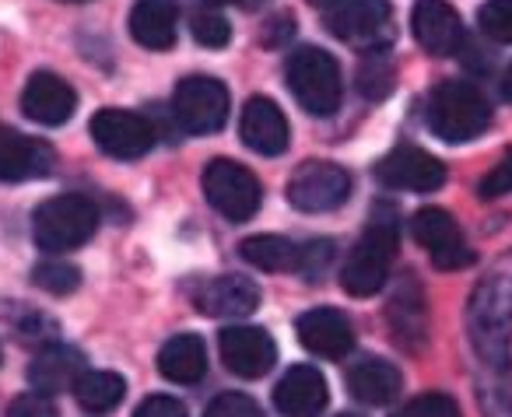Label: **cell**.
<instances>
[{"label":"cell","instance_id":"cell-2","mask_svg":"<svg viewBox=\"0 0 512 417\" xmlns=\"http://www.w3.org/2000/svg\"><path fill=\"white\" fill-rule=\"evenodd\" d=\"M397 242H400L397 214H393L386 204H379L369 221V228H365L362 239L351 246L348 260H344V270H341L344 291L355 298L376 295V291L386 284V277H390L393 256H397Z\"/></svg>","mask_w":512,"mask_h":417},{"label":"cell","instance_id":"cell-18","mask_svg":"<svg viewBox=\"0 0 512 417\" xmlns=\"http://www.w3.org/2000/svg\"><path fill=\"white\" fill-rule=\"evenodd\" d=\"M330 389L320 368L313 365H295L281 375L278 389H274V407L281 417H320L327 410Z\"/></svg>","mask_w":512,"mask_h":417},{"label":"cell","instance_id":"cell-4","mask_svg":"<svg viewBox=\"0 0 512 417\" xmlns=\"http://www.w3.org/2000/svg\"><path fill=\"white\" fill-rule=\"evenodd\" d=\"M491 109L470 81H442L428 102V127L439 141L463 144L488 130Z\"/></svg>","mask_w":512,"mask_h":417},{"label":"cell","instance_id":"cell-27","mask_svg":"<svg viewBox=\"0 0 512 417\" xmlns=\"http://www.w3.org/2000/svg\"><path fill=\"white\" fill-rule=\"evenodd\" d=\"M358 92H362L365 99H372V102L386 99V95L393 92V64H390V60L379 57V53L365 57L362 67H358Z\"/></svg>","mask_w":512,"mask_h":417},{"label":"cell","instance_id":"cell-29","mask_svg":"<svg viewBox=\"0 0 512 417\" xmlns=\"http://www.w3.org/2000/svg\"><path fill=\"white\" fill-rule=\"evenodd\" d=\"M477 25L488 39L495 43H512V0H488L481 11H477Z\"/></svg>","mask_w":512,"mask_h":417},{"label":"cell","instance_id":"cell-31","mask_svg":"<svg viewBox=\"0 0 512 417\" xmlns=\"http://www.w3.org/2000/svg\"><path fill=\"white\" fill-rule=\"evenodd\" d=\"M393 417H460V407H456V400L446 393H425V396H414V400Z\"/></svg>","mask_w":512,"mask_h":417},{"label":"cell","instance_id":"cell-15","mask_svg":"<svg viewBox=\"0 0 512 417\" xmlns=\"http://www.w3.org/2000/svg\"><path fill=\"white\" fill-rule=\"evenodd\" d=\"M239 134L242 144L256 155H281L292 141V127H288L285 113L274 99H264V95H256V99L246 102L242 109V120H239Z\"/></svg>","mask_w":512,"mask_h":417},{"label":"cell","instance_id":"cell-16","mask_svg":"<svg viewBox=\"0 0 512 417\" xmlns=\"http://www.w3.org/2000/svg\"><path fill=\"white\" fill-rule=\"evenodd\" d=\"M22 109L29 120L43 123V127H64L78 109V92L60 74L36 71L22 92Z\"/></svg>","mask_w":512,"mask_h":417},{"label":"cell","instance_id":"cell-1","mask_svg":"<svg viewBox=\"0 0 512 417\" xmlns=\"http://www.w3.org/2000/svg\"><path fill=\"white\" fill-rule=\"evenodd\" d=\"M470 340L474 351L488 365L505 368L509 361V337H512V260L495 267L470 298Z\"/></svg>","mask_w":512,"mask_h":417},{"label":"cell","instance_id":"cell-13","mask_svg":"<svg viewBox=\"0 0 512 417\" xmlns=\"http://www.w3.org/2000/svg\"><path fill=\"white\" fill-rule=\"evenodd\" d=\"M376 179L386 186V190H411V193H432L442 186L446 179V169L435 155L421 148H393L386 158H379L376 165Z\"/></svg>","mask_w":512,"mask_h":417},{"label":"cell","instance_id":"cell-24","mask_svg":"<svg viewBox=\"0 0 512 417\" xmlns=\"http://www.w3.org/2000/svg\"><path fill=\"white\" fill-rule=\"evenodd\" d=\"M158 372L179 386H193L207 375V347L197 333H176L158 351Z\"/></svg>","mask_w":512,"mask_h":417},{"label":"cell","instance_id":"cell-21","mask_svg":"<svg viewBox=\"0 0 512 417\" xmlns=\"http://www.w3.org/2000/svg\"><path fill=\"white\" fill-rule=\"evenodd\" d=\"M85 358H81L78 347H67V344H50L32 358L29 365V382H32V393L39 396H57L64 389H74L85 375Z\"/></svg>","mask_w":512,"mask_h":417},{"label":"cell","instance_id":"cell-22","mask_svg":"<svg viewBox=\"0 0 512 417\" xmlns=\"http://www.w3.org/2000/svg\"><path fill=\"white\" fill-rule=\"evenodd\" d=\"M179 32L176 0H137L130 11V36L144 50H172Z\"/></svg>","mask_w":512,"mask_h":417},{"label":"cell","instance_id":"cell-10","mask_svg":"<svg viewBox=\"0 0 512 417\" xmlns=\"http://www.w3.org/2000/svg\"><path fill=\"white\" fill-rule=\"evenodd\" d=\"M92 137L113 158H141L155 148V127L148 116L127 109H99L92 116Z\"/></svg>","mask_w":512,"mask_h":417},{"label":"cell","instance_id":"cell-20","mask_svg":"<svg viewBox=\"0 0 512 417\" xmlns=\"http://www.w3.org/2000/svg\"><path fill=\"white\" fill-rule=\"evenodd\" d=\"M295 333H299L302 347L320 358H344V354L355 347V330H351V319L337 309H309L299 316L295 323Z\"/></svg>","mask_w":512,"mask_h":417},{"label":"cell","instance_id":"cell-26","mask_svg":"<svg viewBox=\"0 0 512 417\" xmlns=\"http://www.w3.org/2000/svg\"><path fill=\"white\" fill-rule=\"evenodd\" d=\"M74 396H78L85 414H109L127 396V382L116 372H85L78 386H74Z\"/></svg>","mask_w":512,"mask_h":417},{"label":"cell","instance_id":"cell-39","mask_svg":"<svg viewBox=\"0 0 512 417\" xmlns=\"http://www.w3.org/2000/svg\"><path fill=\"white\" fill-rule=\"evenodd\" d=\"M207 4H228V0H207Z\"/></svg>","mask_w":512,"mask_h":417},{"label":"cell","instance_id":"cell-40","mask_svg":"<svg viewBox=\"0 0 512 417\" xmlns=\"http://www.w3.org/2000/svg\"><path fill=\"white\" fill-rule=\"evenodd\" d=\"M67 4H85V0H67Z\"/></svg>","mask_w":512,"mask_h":417},{"label":"cell","instance_id":"cell-25","mask_svg":"<svg viewBox=\"0 0 512 417\" xmlns=\"http://www.w3.org/2000/svg\"><path fill=\"white\" fill-rule=\"evenodd\" d=\"M242 260L253 263L260 270H299V246L285 235H249L246 242L239 246Z\"/></svg>","mask_w":512,"mask_h":417},{"label":"cell","instance_id":"cell-7","mask_svg":"<svg viewBox=\"0 0 512 417\" xmlns=\"http://www.w3.org/2000/svg\"><path fill=\"white\" fill-rule=\"evenodd\" d=\"M327 29L365 53H379L393 39L390 0H341L330 8Z\"/></svg>","mask_w":512,"mask_h":417},{"label":"cell","instance_id":"cell-28","mask_svg":"<svg viewBox=\"0 0 512 417\" xmlns=\"http://www.w3.org/2000/svg\"><path fill=\"white\" fill-rule=\"evenodd\" d=\"M32 281H36V288L50 291V295H71L81 284V270L64 260H46L32 270Z\"/></svg>","mask_w":512,"mask_h":417},{"label":"cell","instance_id":"cell-37","mask_svg":"<svg viewBox=\"0 0 512 417\" xmlns=\"http://www.w3.org/2000/svg\"><path fill=\"white\" fill-rule=\"evenodd\" d=\"M502 95L512 102V67H509V71H505V78H502Z\"/></svg>","mask_w":512,"mask_h":417},{"label":"cell","instance_id":"cell-6","mask_svg":"<svg viewBox=\"0 0 512 417\" xmlns=\"http://www.w3.org/2000/svg\"><path fill=\"white\" fill-rule=\"evenodd\" d=\"M204 197L221 218L228 221H249L260 211V179L246 169V165L232 162V158H214L204 169Z\"/></svg>","mask_w":512,"mask_h":417},{"label":"cell","instance_id":"cell-9","mask_svg":"<svg viewBox=\"0 0 512 417\" xmlns=\"http://www.w3.org/2000/svg\"><path fill=\"white\" fill-rule=\"evenodd\" d=\"M351 197V176L334 162H306L288 179V204L295 211L323 214Z\"/></svg>","mask_w":512,"mask_h":417},{"label":"cell","instance_id":"cell-14","mask_svg":"<svg viewBox=\"0 0 512 417\" xmlns=\"http://www.w3.org/2000/svg\"><path fill=\"white\" fill-rule=\"evenodd\" d=\"M57 165V151L39 137L22 130L0 127V183H25V179H43Z\"/></svg>","mask_w":512,"mask_h":417},{"label":"cell","instance_id":"cell-5","mask_svg":"<svg viewBox=\"0 0 512 417\" xmlns=\"http://www.w3.org/2000/svg\"><path fill=\"white\" fill-rule=\"evenodd\" d=\"M285 78L299 106L313 116H334L341 109V67L320 46H302L288 57Z\"/></svg>","mask_w":512,"mask_h":417},{"label":"cell","instance_id":"cell-3","mask_svg":"<svg viewBox=\"0 0 512 417\" xmlns=\"http://www.w3.org/2000/svg\"><path fill=\"white\" fill-rule=\"evenodd\" d=\"M95 228H99V207L85 193L50 197L32 214V235H36V246L46 253H67V249L85 246Z\"/></svg>","mask_w":512,"mask_h":417},{"label":"cell","instance_id":"cell-12","mask_svg":"<svg viewBox=\"0 0 512 417\" xmlns=\"http://www.w3.org/2000/svg\"><path fill=\"white\" fill-rule=\"evenodd\" d=\"M218 347L228 372H235L239 379H260L278 361V344L260 326H228L221 330Z\"/></svg>","mask_w":512,"mask_h":417},{"label":"cell","instance_id":"cell-41","mask_svg":"<svg viewBox=\"0 0 512 417\" xmlns=\"http://www.w3.org/2000/svg\"><path fill=\"white\" fill-rule=\"evenodd\" d=\"M341 417H358V414H341Z\"/></svg>","mask_w":512,"mask_h":417},{"label":"cell","instance_id":"cell-34","mask_svg":"<svg viewBox=\"0 0 512 417\" xmlns=\"http://www.w3.org/2000/svg\"><path fill=\"white\" fill-rule=\"evenodd\" d=\"M502 193H512V155H505L488 176L477 183V197L481 200H495Z\"/></svg>","mask_w":512,"mask_h":417},{"label":"cell","instance_id":"cell-38","mask_svg":"<svg viewBox=\"0 0 512 417\" xmlns=\"http://www.w3.org/2000/svg\"><path fill=\"white\" fill-rule=\"evenodd\" d=\"M309 4H316V8H337L341 0H309Z\"/></svg>","mask_w":512,"mask_h":417},{"label":"cell","instance_id":"cell-35","mask_svg":"<svg viewBox=\"0 0 512 417\" xmlns=\"http://www.w3.org/2000/svg\"><path fill=\"white\" fill-rule=\"evenodd\" d=\"M134 417H186V407L176 400V396L155 393V396H148V400L137 403Z\"/></svg>","mask_w":512,"mask_h":417},{"label":"cell","instance_id":"cell-33","mask_svg":"<svg viewBox=\"0 0 512 417\" xmlns=\"http://www.w3.org/2000/svg\"><path fill=\"white\" fill-rule=\"evenodd\" d=\"M330 260H334V242L330 239H313L306 246H299V274L306 281H316Z\"/></svg>","mask_w":512,"mask_h":417},{"label":"cell","instance_id":"cell-17","mask_svg":"<svg viewBox=\"0 0 512 417\" xmlns=\"http://www.w3.org/2000/svg\"><path fill=\"white\" fill-rule=\"evenodd\" d=\"M414 39L432 57H453L463 46V22L446 0H418L411 11Z\"/></svg>","mask_w":512,"mask_h":417},{"label":"cell","instance_id":"cell-32","mask_svg":"<svg viewBox=\"0 0 512 417\" xmlns=\"http://www.w3.org/2000/svg\"><path fill=\"white\" fill-rule=\"evenodd\" d=\"M204 417H267L260 410V403L246 393H221L211 400V407L204 410Z\"/></svg>","mask_w":512,"mask_h":417},{"label":"cell","instance_id":"cell-23","mask_svg":"<svg viewBox=\"0 0 512 417\" xmlns=\"http://www.w3.org/2000/svg\"><path fill=\"white\" fill-rule=\"evenodd\" d=\"M348 386L351 396L362 403H372V407H383V403H393L400 396V386H404V375L393 361L383 358H365L358 365H351L348 372Z\"/></svg>","mask_w":512,"mask_h":417},{"label":"cell","instance_id":"cell-8","mask_svg":"<svg viewBox=\"0 0 512 417\" xmlns=\"http://www.w3.org/2000/svg\"><path fill=\"white\" fill-rule=\"evenodd\" d=\"M172 116L186 134H214L228 120V88L204 74L183 78L172 95Z\"/></svg>","mask_w":512,"mask_h":417},{"label":"cell","instance_id":"cell-36","mask_svg":"<svg viewBox=\"0 0 512 417\" xmlns=\"http://www.w3.org/2000/svg\"><path fill=\"white\" fill-rule=\"evenodd\" d=\"M8 417H60V414H57V407L50 403V396L25 393L8 407Z\"/></svg>","mask_w":512,"mask_h":417},{"label":"cell","instance_id":"cell-30","mask_svg":"<svg viewBox=\"0 0 512 417\" xmlns=\"http://www.w3.org/2000/svg\"><path fill=\"white\" fill-rule=\"evenodd\" d=\"M190 32L200 46H207V50H221V46H228V39H232V25H228L221 15H211V11L193 15Z\"/></svg>","mask_w":512,"mask_h":417},{"label":"cell","instance_id":"cell-11","mask_svg":"<svg viewBox=\"0 0 512 417\" xmlns=\"http://www.w3.org/2000/svg\"><path fill=\"white\" fill-rule=\"evenodd\" d=\"M411 235L418 246H425L432 253V263L439 270H460L467 263H474V253L463 242L453 214L442 211V207H421L411 218Z\"/></svg>","mask_w":512,"mask_h":417},{"label":"cell","instance_id":"cell-19","mask_svg":"<svg viewBox=\"0 0 512 417\" xmlns=\"http://www.w3.org/2000/svg\"><path fill=\"white\" fill-rule=\"evenodd\" d=\"M193 305H197V312L214 319H242L260 305V284L242 274H221L200 284Z\"/></svg>","mask_w":512,"mask_h":417}]
</instances>
